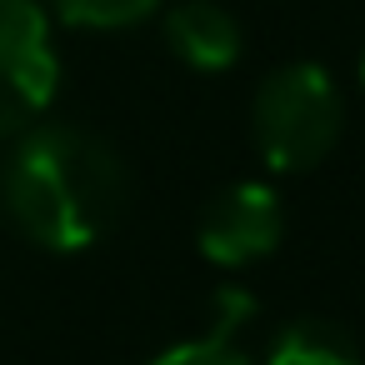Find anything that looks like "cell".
<instances>
[{
    "instance_id": "5",
    "label": "cell",
    "mask_w": 365,
    "mask_h": 365,
    "mask_svg": "<svg viewBox=\"0 0 365 365\" xmlns=\"http://www.w3.org/2000/svg\"><path fill=\"white\" fill-rule=\"evenodd\" d=\"M160 36H165V51L185 66V71H205V76H220L240 61V21L220 6V0H175L160 21Z\"/></svg>"
},
{
    "instance_id": "1",
    "label": "cell",
    "mask_w": 365,
    "mask_h": 365,
    "mask_svg": "<svg viewBox=\"0 0 365 365\" xmlns=\"http://www.w3.org/2000/svg\"><path fill=\"white\" fill-rule=\"evenodd\" d=\"M130 205V170L120 150L71 120H36L11 140L0 165V210L51 255L101 245Z\"/></svg>"
},
{
    "instance_id": "9",
    "label": "cell",
    "mask_w": 365,
    "mask_h": 365,
    "mask_svg": "<svg viewBox=\"0 0 365 365\" xmlns=\"http://www.w3.org/2000/svg\"><path fill=\"white\" fill-rule=\"evenodd\" d=\"M250 315H255V295H250V290H240V285H220V290L210 295V335L235 340V330H240Z\"/></svg>"
},
{
    "instance_id": "4",
    "label": "cell",
    "mask_w": 365,
    "mask_h": 365,
    "mask_svg": "<svg viewBox=\"0 0 365 365\" xmlns=\"http://www.w3.org/2000/svg\"><path fill=\"white\" fill-rule=\"evenodd\" d=\"M285 235V205L265 180H235L215 190L195 225V250L220 270H245L265 260Z\"/></svg>"
},
{
    "instance_id": "2",
    "label": "cell",
    "mask_w": 365,
    "mask_h": 365,
    "mask_svg": "<svg viewBox=\"0 0 365 365\" xmlns=\"http://www.w3.org/2000/svg\"><path fill=\"white\" fill-rule=\"evenodd\" d=\"M345 130V96L335 76L315 61L275 66L250 96V140L260 160L280 175L315 170Z\"/></svg>"
},
{
    "instance_id": "8",
    "label": "cell",
    "mask_w": 365,
    "mask_h": 365,
    "mask_svg": "<svg viewBox=\"0 0 365 365\" xmlns=\"http://www.w3.org/2000/svg\"><path fill=\"white\" fill-rule=\"evenodd\" d=\"M150 365H250V355L235 345V340H225V335H190V340H180V345H170V350H160Z\"/></svg>"
},
{
    "instance_id": "10",
    "label": "cell",
    "mask_w": 365,
    "mask_h": 365,
    "mask_svg": "<svg viewBox=\"0 0 365 365\" xmlns=\"http://www.w3.org/2000/svg\"><path fill=\"white\" fill-rule=\"evenodd\" d=\"M360 81H365V61H360Z\"/></svg>"
},
{
    "instance_id": "7",
    "label": "cell",
    "mask_w": 365,
    "mask_h": 365,
    "mask_svg": "<svg viewBox=\"0 0 365 365\" xmlns=\"http://www.w3.org/2000/svg\"><path fill=\"white\" fill-rule=\"evenodd\" d=\"M165 11V0H51V16L76 31H130Z\"/></svg>"
},
{
    "instance_id": "3",
    "label": "cell",
    "mask_w": 365,
    "mask_h": 365,
    "mask_svg": "<svg viewBox=\"0 0 365 365\" xmlns=\"http://www.w3.org/2000/svg\"><path fill=\"white\" fill-rule=\"evenodd\" d=\"M61 86V56L41 0H0V140L26 135Z\"/></svg>"
},
{
    "instance_id": "6",
    "label": "cell",
    "mask_w": 365,
    "mask_h": 365,
    "mask_svg": "<svg viewBox=\"0 0 365 365\" xmlns=\"http://www.w3.org/2000/svg\"><path fill=\"white\" fill-rule=\"evenodd\" d=\"M265 365H365L360 340L330 320V315H295L285 320L270 345H265Z\"/></svg>"
}]
</instances>
